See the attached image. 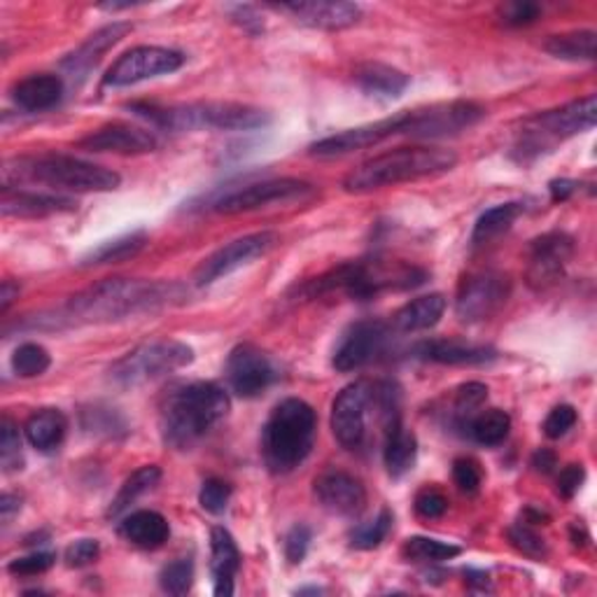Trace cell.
I'll list each match as a JSON object with an SVG mask.
<instances>
[{
    "instance_id": "cell-1",
    "label": "cell",
    "mask_w": 597,
    "mask_h": 597,
    "mask_svg": "<svg viewBox=\"0 0 597 597\" xmlns=\"http://www.w3.org/2000/svg\"><path fill=\"white\" fill-rule=\"evenodd\" d=\"M185 299V290L178 283H157L139 278H106L80 295L68 299L66 306L45 318L35 320V327L64 330L77 324H103L118 322L141 313L162 311Z\"/></svg>"
},
{
    "instance_id": "cell-2",
    "label": "cell",
    "mask_w": 597,
    "mask_h": 597,
    "mask_svg": "<svg viewBox=\"0 0 597 597\" xmlns=\"http://www.w3.org/2000/svg\"><path fill=\"white\" fill-rule=\"evenodd\" d=\"M231 401L218 383H187L166 395L162 434L170 449L187 451L229 416Z\"/></svg>"
},
{
    "instance_id": "cell-3",
    "label": "cell",
    "mask_w": 597,
    "mask_h": 597,
    "mask_svg": "<svg viewBox=\"0 0 597 597\" xmlns=\"http://www.w3.org/2000/svg\"><path fill=\"white\" fill-rule=\"evenodd\" d=\"M457 164V154L446 147H397L372 157L351 170L343 180L349 195H367L383 187H395L401 183H416L425 178L444 176Z\"/></svg>"
},
{
    "instance_id": "cell-4",
    "label": "cell",
    "mask_w": 597,
    "mask_h": 597,
    "mask_svg": "<svg viewBox=\"0 0 597 597\" xmlns=\"http://www.w3.org/2000/svg\"><path fill=\"white\" fill-rule=\"evenodd\" d=\"M318 418L311 403L290 397L268 416L262 430V455L268 472L290 474L311 455Z\"/></svg>"
},
{
    "instance_id": "cell-5",
    "label": "cell",
    "mask_w": 597,
    "mask_h": 597,
    "mask_svg": "<svg viewBox=\"0 0 597 597\" xmlns=\"http://www.w3.org/2000/svg\"><path fill=\"white\" fill-rule=\"evenodd\" d=\"M428 274L409 264H385V262H349L341 264L324 276L303 285L301 295L316 299L341 290L351 299L369 301L385 290H411L425 283Z\"/></svg>"
},
{
    "instance_id": "cell-6",
    "label": "cell",
    "mask_w": 597,
    "mask_h": 597,
    "mask_svg": "<svg viewBox=\"0 0 597 597\" xmlns=\"http://www.w3.org/2000/svg\"><path fill=\"white\" fill-rule=\"evenodd\" d=\"M129 110L166 131H191V129L253 131L272 122V114L266 110L231 101H208L189 106L133 103L129 106Z\"/></svg>"
},
{
    "instance_id": "cell-7",
    "label": "cell",
    "mask_w": 597,
    "mask_h": 597,
    "mask_svg": "<svg viewBox=\"0 0 597 597\" xmlns=\"http://www.w3.org/2000/svg\"><path fill=\"white\" fill-rule=\"evenodd\" d=\"M12 180H31L68 191H112L122 183L114 170L68 157V154H43V157L8 162L3 168V187H10Z\"/></svg>"
},
{
    "instance_id": "cell-8",
    "label": "cell",
    "mask_w": 597,
    "mask_h": 597,
    "mask_svg": "<svg viewBox=\"0 0 597 597\" xmlns=\"http://www.w3.org/2000/svg\"><path fill=\"white\" fill-rule=\"evenodd\" d=\"M597 120V99L595 93L584 96L579 101H572L563 108L539 112L534 118L523 122V129L518 131V141L513 145V157L526 164L542 154L551 152L557 143H563L572 136H579L584 131H590Z\"/></svg>"
},
{
    "instance_id": "cell-9",
    "label": "cell",
    "mask_w": 597,
    "mask_h": 597,
    "mask_svg": "<svg viewBox=\"0 0 597 597\" xmlns=\"http://www.w3.org/2000/svg\"><path fill=\"white\" fill-rule=\"evenodd\" d=\"M191 362H195V351L187 343L173 339L150 341L114 362L110 378L122 388H136V385L185 369Z\"/></svg>"
},
{
    "instance_id": "cell-10",
    "label": "cell",
    "mask_w": 597,
    "mask_h": 597,
    "mask_svg": "<svg viewBox=\"0 0 597 597\" xmlns=\"http://www.w3.org/2000/svg\"><path fill=\"white\" fill-rule=\"evenodd\" d=\"M486 118V110L472 101L436 103L422 110H409L399 136L409 139H446L476 126Z\"/></svg>"
},
{
    "instance_id": "cell-11",
    "label": "cell",
    "mask_w": 597,
    "mask_h": 597,
    "mask_svg": "<svg viewBox=\"0 0 597 597\" xmlns=\"http://www.w3.org/2000/svg\"><path fill=\"white\" fill-rule=\"evenodd\" d=\"M316 195V187L311 183H303L297 178H276V180H262L245 185L241 189L229 191L222 199L215 201V210L222 215H236L250 213L272 203H292L311 199Z\"/></svg>"
},
{
    "instance_id": "cell-12",
    "label": "cell",
    "mask_w": 597,
    "mask_h": 597,
    "mask_svg": "<svg viewBox=\"0 0 597 597\" xmlns=\"http://www.w3.org/2000/svg\"><path fill=\"white\" fill-rule=\"evenodd\" d=\"M511 280L499 272L472 274L457 287L455 313L462 322H480L493 318L507 303Z\"/></svg>"
},
{
    "instance_id": "cell-13",
    "label": "cell",
    "mask_w": 597,
    "mask_h": 597,
    "mask_svg": "<svg viewBox=\"0 0 597 597\" xmlns=\"http://www.w3.org/2000/svg\"><path fill=\"white\" fill-rule=\"evenodd\" d=\"M185 66V54L168 49V47H154L143 45L124 52L118 62H114L103 77V85L108 87H131L152 77L176 73Z\"/></svg>"
},
{
    "instance_id": "cell-14",
    "label": "cell",
    "mask_w": 597,
    "mask_h": 597,
    "mask_svg": "<svg viewBox=\"0 0 597 597\" xmlns=\"http://www.w3.org/2000/svg\"><path fill=\"white\" fill-rule=\"evenodd\" d=\"M278 245V234L274 231H259V234H250L243 239L231 241L229 245L220 247L218 253L206 257L195 274V283L199 287L213 285L215 280L239 272V268L255 262L257 257H264L266 253Z\"/></svg>"
},
{
    "instance_id": "cell-15",
    "label": "cell",
    "mask_w": 597,
    "mask_h": 597,
    "mask_svg": "<svg viewBox=\"0 0 597 597\" xmlns=\"http://www.w3.org/2000/svg\"><path fill=\"white\" fill-rule=\"evenodd\" d=\"M372 407V383L355 380L332 403V432L345 451L362 449L367 439V411Z\"/></svg>"
},
{
    "instance_id": "cell-16",
    "label": "cell",
    "mask_w": 597,
    "mask_h": 597,
    "mask_svg": "<svg viewBox=\"0 0 597 597\" xmlns=\"http://www.w3.org/2000/svg\"><path fill=\"white\" fill-rule=\"evenodd\" d=\"M393 327L383 320H362L355 322L349 332H345L334 351V369L341 374H349L355 369L367 367L385 349H388Z\"/></svg>"
},
{
    "instance_id": "cell-17",
    "label": "cell",
    "mask_w": 597,
    "mask_h": 597,
    "mask_svg": "<svg viewBox=\"0 0 597 597\" xmlns=\"http://www.w3.org/2000/svg\"><path fill=\"white\" fill-rule=\"evenodd\" d=\"M224 376L231 393L243 399H253L272 388L274 380L278 378V372L274 362L268 360V355L259 351L257 345L243 343L229 353Z\"/></svg>"
},
{
    "instance_id": "cell-18",
    "label": "cell",
    "mask_w": 597,
    "mask_h": 597,
    "mask_svg": "<svg viewBox=\"0 0 597 597\" xmlns=\"http://www.w3.org/2000/svg\"><path fill=\"white\" fill-rule=\"evenodd\" d=\"M403 120H407V112L393 114V118H385L380 122L372 124H362L355 129H345L341 133H334V136H327L318 143L308 147V154L318 159H334V157H345V154H353L357 150H367L385 139L399 136Z\"/></svg>"
},
{
    "instance_id": "cell-19",
    "label": "cell",
    "mask_w": 597,
    "mask_h": 597,
    "mask_svg": "<svg viewBox=\"0 0 597 597\" xmlns=\"http://www.w3.org/2000/svg\"><path fill=\"white\" fill-rule=\"evenodd\" d=\"M574 253V241L561 231L544 234L542 239L532 241L530 247V268L528 283L534 290H546L557 278L563 276L565 264Z\"/></svg>"
},
{
    "instance_id": "cell-20",
    "label": "cell",
    "mask_w": 597,
    "mask_h": 597,
    "mask_svg": "<svg viewBox=\"0 0 597 597\" xmlns=\"http://www.w3.org/2000/svg\"><path fill=\"white\" fill-rule=\"evenodd\" d=\"M274 8L292 14L303 26L322 29V31L351 29L362 19L360 5L341 3V0H303V3H283Z\"/></svg>"
},
{
    "instance_id": "cell-21",
    "label": "cell",
    "mask_w": 597,
    "mask_h": 597,
    "mask_svg": "<svg viewBox=\"0 0 597 597\" xmlns=\"http://www.w3.org/2000/svg\"><path fill=\"white\" fill-rule=\"evenodd\" d=\"M157 145L159 141L152 131L122 122L96 129L77 143V147L87 152H112V154H147L157 150Z\"/></svg>"
},
{
    "instance_id": "cell-22",
    "label": "cell",
    "mask_w": 597,
    "mask_h": 597,
    "mask_svg": "<svg viewBox=\"0 0 597 597\" xmlns=\"http://www.w3.org/2000/svg\"><path fill=\"white\" fill-rule=\"evenodd\" d=\"M316 497L322 509L334 516H360L367 505V490L351 474L332 469L316 480Z\"/></svg>"
},
{
    "instance_id": "cell-23",
    "label": "cell",
    "mask_w": 597,
    "mask_h": 597,
    "mask_svg": "<svg viewBox=\"0 0 597 597\" xmlns=\"http://www.w3.org/2000/svg\"><path fill=\"white\" fill-rule=\"evenodd\" d=\"M0 210L5 218H49L73 213L77 210V201L62 195H41V191L24 189H3V201Z\"/></svg>"
},
{
    "instance_id": "cell-24",
    "label": "cell",
    "mask_w": 597,
    "mask_h": 597,
    "mask_svg": "<svg viewBox=\"0 0 597 597\" xmlns=\"http://www.w3.org/2000/svg\"><path fill=\"white\" fill-rule=\"evenodd\" d=\"M413 357L434 364H451V367H478L497 360V353L486 345H474L465 341H422L413 349Z\"/></svg>"
},
{
    "instance_id": "cell-25",
    "label": "cell",
    "mask_w": 597,
    "mask_h": 597,
    "mask_svg": "<svg viewBox=\"0 0 597 597\" xmlns=\"http://www.w3.org/2000/svg\"><path fill=\"white\" fill-rule=\"evenodd\" d=\"M241 570V551L224 528H213L210 532V572H213L215 595H234V576Z\"/></svg>"
},
{
    "instance_id": "cell-26",
    "label": "cell",
    "mask_w": 597,
    "mask_h": 597,
    "mask_svg": "<svg viewBox=\"0 0 597 597\" xmlns=\"http://www.w3.org/2000/svg\"><path fill=\"white\" fill-rule=\"evenodd\" d=\"M64 96V80L59 75H31L26 80L16 82L12 89L14 103L26 112H45L59 106Z\"/></svg>"
},
{
    "instance_id": "cell-27",
    "label": "cell",
    "mask_w": 597,
    "mask_h": 597,
    "mask_svg": "<svg viewBox=\"0 0 597 597\" xmlns=\"http://www.w3.org/2000/svg\"><path fill=\"white\" fill-rule=\"evenodd\" d=\"M355 85L374 99H399L411 85L409 75L401 73L388 64L369 62L355 68Z\"/></svg>"
},
{
    "instance_id": "cell-28",
    "label": "cell",
    "mask_w": 597,
    "mask_h": 597,
    "mask_svg": "<svg viewBox=\"0 0 597 597\" xmlns=\"http://www.w3.org/2000/svg\"><path fill=\"white\" fill-rule=\"evenodd\" d=\"M133 26L126 24V22H114L101 31H96L93 35H89V41L80 47V49H75L68 59H64V68L70 73V75H77V77H82L85 73L91 70V66L99 64L101 56L112 47V45H118L122 37L131 31Z\"/></svg>"
},
{
    "instance_id": "cell-29",
    "label": "cell",
    "mask_w": 597,
    "mask_h": 597,
    "mask_svg": "<svg viewBox=\"0 0 597 597\" xmlns=\"http://www.w3.org/2000/svg\"><path fill=\"white\" fill-rule=\"evenodd\" d=\"M444 311H446L444 295H425L409 301L407 306H401L395 313L390 327L401 334L425 332L432 330V327L441 320V316H444Z\"/></svg>"
},
{
    "instance_id": "cell-30",
    "label": "cell",
    "mask_w": 597,
    "mask_h": 597,
    "mask_svg": "<svg viewBox=\"0 0 597 597\" xmlns=\"http://www.w3.org/2000/svg\"><path fill=\"white\" fill-rule=\"evenodd\" d=\"M120 534L133 546L152 551L168 542L170 528L162 513L143 509V511H133L124 518V521L120 523Z\"/></svg>"
},
{
    "instance_id": "cell-31",
    "label": "cell",
    "mask_w": 597,
    "mask_h": 597,
    "mask_svg": "<svg viewBox=\"0 0 597 597\" xmlns=\"http://www.w3.org/2000/svg\"><path fill=\"white\" fill-rule=\"evenodd\" d=\"M418 457V439L413 432L401 425V420L393 422V425L385 430V449H383V460H385V469L393 478H401L403 474H409L416 465Z\"/></svg>"
},
{
    "instance_id": "cell-32",
    "label": "cell",
    "mask_w": 597,
    "mask_h": 597,
    "mask_svg": "<svg viewBox=\"0 0 597 597\" xmlns=\"http://www.w3.org/2000/svg\"><path fill=\"white\" fill-rule=\"evenodd\" d=\"M66 432H68V418L59 409L37 411L26 420V425H24L29 444L43 453L59 449L62 441L66 439Z\"/></svg>"
},
{
    "instance_id": "cell-33",
    "label": "cell",
    "mask_w": 597,
    "mask_h": 597,
    "mask_svg": "<svg viewBox=\"0 0 597 597\" xmlns=\"http://www.w3.org/2000/svg\"><path fill=\"white\" fill-rule=\"evenodd\" d=\"M509 432H511V418L502 409L480 411L467 422V428H465V434H469L472 441H476V444L486 449L505 444Z\"/></svg>"
},
{
    "instance_id": "cell-34",
    "label": "cell",
    "mask_w": 597,
    "mask_h": 597,
    "mask_svg": "<svg viewBox=\"0 0 597 597\" xmlns=\"http://www.w3.org/2000/svg\"><path fill=\"white\" fill-rule=\"evenodd\" d=\"M595 31H570L551 35L544 43V52L563 62H593L595 59Z\"/></svg>"
},
{
    "instance_id": "cell-35",
    "label": "cell",
    "mask_w": 597,
    "mask_h": 597,
    "mask_svg": "<svg viewBox=\"0 0 597 597\" xmlns=\"http://www.w3.org/2000/svg\"><path fill=\"white\" fill-rule=\"evenodd\" d=\"M523 213V203H499L490 210H486L484 215H480L474 224V231H472V243L474 245H484V243H490L493 239L502 236L505 231L511 229V224L521 218Z\"/></svg>"
},
{
    "instance_id": "cell-36",
    "label": "cell",
    "mask_w": 597,
    "mask_h": 597,
    "mask_svg": "<svg viewBox=\"0 0 597 597\" xmlns=\"http://www.w3.org/2000/svg\"><path fill=\"white\" fill-rule=\"evenodd\" d=\"M162 478V469L157 465H145L141 469L133 472L126 480L124 486L120 488V493L114 495V499L108 507V518H118L122 516L133 502H136L139 497H143L145 493H150L154 486L159 484Z\"/></svg>"
},
{
    "instance_id": "cell-37",
    "label": "cell",
    "mask_w": 597,
    "mask_h": 597,
    "mask_svg": "<svg viewBox=\"0 0 597 597\" xmlns=\"http://www.w3.org/2000/svg\"><path fill=\"white\" fill-rule=\"evenodd\" d=\"M145 231H133V234H126L122 239H114L103 243L101 247L91 250V253L82 259V266H101V264H120L131 257H136L141 250L145 247Z\"/></svg>"
},
{
    "instance_id": "cell-38",
    "label": "cell",
    "mask_w": 597,
    "mask_h": 597,
    "mask_svg": "<svg viewBox=\"0 0 597 597\" xmlns=\"http://www.w3.org/2000/svg\"><path fill=\"white\" fill-rule=\"evenodd\" d=\"M460 553H462L460 546L439 542V539H430V537H411L403 542V549H401V555L413 563H444V561H453V557H457Z\"/></svg>"
},
{
    "instance_id": "cell-39",
    "label": "cell",
    "mask_w": 597,
    "mask_h": 597,
    "mask_svg": "<svg viewBox=\"0 0 597 597\" xmlns=\"http://www.w3.org/2000/svg\"><path fill=\"white\" fill-rule=\"evenodd\" d=\"M52 364L49 353L41 343H22L12 355V372L19 378H35L43 376Z\"/></svg>"
},
{
    "instance_id": "cell-40",
    "label": "cell",
    "mask_w": 597,
    "mask_h": 597,
    "mask_svg": "<svg viewBox=\"0 0 597 597\" xmlns=\"http://www.w3.org/2000/svg\"><path fill=\"white\" fill-rule=\"evenodd\" d=\"M488 399V388L484 383H465V385H460L457 393H455V425L460 430H465L467 428V422L476 416V411L484 407V401Z\"/></svg>"
},
{
    "instance_id": "cell-41",
    "label": "cell",
    "mask_w": 597,
    "mask_h": 597,
    "mask_svg": "<svg viewBox=\"0 0 597 597\" xmlns=\"http://www.w3.org/2000/svg\"><path fill=\"white\" fill-rule=\"evenodd\" d=\"M393 521H395L393 511H390V509H383V511L374 518V521L360 526V528L351 534V544H353L355 549H362V551L378 549V546L385 542V537L390 534Z\"/></svg>"
},
{
    "instance_id": "cell-42",
    "label": "cell",
    "mask_w": 597,
    "mask_h": 597,
    "mask_svg": "<svg viewBox=\"0 0 597 597\" xmlns=\"http://www.w3.org/2000/svg\"><path fill=\"white\" fill-rule=\"evenodd\" d=\"M191 584H195V563L189 557L173 561L159 574V586L168 595H185L189 593Z\"/></svg>"
},
{
    "instance_id": "cell-43",
    "label": "cell",
    "mask_w": 597,
    "mask_h": 597,
    "mask_svg": "<svg viewBox=\"0 0 597 597\" xmlns=\"http://www.w3.org/2000/svg\"><path fill=\"white\" fill-rule=\"evenodd\" d=\"M0 462L5 472L22 469V436L10 418L0 422Z\"/></svg>"
},
{
    "instance_id": "cell-44",
    "label": "cell",
    "mask_w": 597,
    "mask_h": 597,
    "mask_svg": "<svg viewBox=\"0 0 597 597\" xmlns=\"http://www.w3.org/2000/svg\"><path fill=\"white\" fill-rule=\"evenodd\" d=\"M507 534H509V542L513 544V549H518L523 555L534 557V561H544L546 557V553H549L546 542L528 526V521L511 526Z\"/></svg>"
},
{
    "instance_id": "cell-45",
    "label": "cell",
    "mask_w": 597,
    "mask_h": 597,
    "mask_svg": "<svg viewBox=\"0 0 597 597\" xmlns=\"http://www.w3.org/2000/svg\"><path fill=\"white\" fill-rule=\"evenodd\" d=\"M85 430L96 432V434H106V436H114V434H124L126 425L124 418L114 411V409H101L93 407L89 411H85Z\"/></svg>"
},
{
    "instance_id": "cell-46",
    "label": "cell",
    "mask_w": 597,
    "mask_h": 597,
    "mask_svg": "<svg viewBox=\"0 0 597 597\" xmlns=\"http://www.w3.org/2000/svg\"><path fill=\"white\" fill-rule=\"evenodd\" d=\"M231 499V486L222 478H208L203 480L201 493H199V505L203 511L220 516L226 511Z\"/></svg>"
},
{
    "instance_id": "cell-47",
    "label": "cell",
    "mask_w": 597,
    "mask_h": 597,
    "mask_svg": "<svg viewBox=\"0 0 597 597\" xmlns=\"http://www.w3.org/2000/svg\"><path fill=\"white\" fill-rule=\"evenodd\" d=\"M413 509H416L418 518H422V521H436V518H441L449 511V497L439 488L428 486L416 495Z\"/></svg>"
},
{
    "instance_id": "cell-48",
    "label": "cell",
    "mask_w": 597,
    "mask_h": 597,
    "mask_svg": "<svg viewBox=\"0 0 597 597\" xmlns=\"http://www.w3.org/2000/svg\"><path fill=\"white\" fill-rule=\"evenodd\" d=\"M539 14H542V8L537 3H530V0H511V3L499 5V19L513 29L534 24Z\"/></svg>"
},
{
    "instance_id": "cell-49",
    "label": "cell",
    "mask_w": 597,
    "mask_h": 597,
    "mask_svg": "<svg viewBox=\"0 0 597 597\" xmlns=\"http://www.w3.org/2000/svg\"><path fill=\"white\" fill-rule=\"evenodd\" d=\"M453 478H455V486L462 493L474 495L480 488V480H484V474H480V467H478L476 460L460 457V460L453 462Z\"/></svg>"
},
{
    "instance_id": "cell-50",
    "label": "cell",
    "mask_w": 597,
    "mask_h": 597,
    "mask_svg": "<svg viewBox=\"0 0 597 597\" xmlns=\"http://www.w3.org/2000/svg\"><path fill=\"white\" fill-rule=\"evenodd\" d=\"M56 561L54 553H47V551H35L26 557H16V561H12L8 565V572L14 574V576H37V574H45Z\"/></svg>"
},
{
    "instance_id": "cell-51",
    "label": "cell",
    "mask_w": 597,
    "mask_h": 597,
    "mask_svg": "<svg viewBox=\"0 0 597 597\" xmlns=\"http://www.w3.org/2000/svg\"><path fill=\"white\" fill-rule=\"evenodd\" d=\"M576 425V411L570 403H561V407H555L546 420H544V434L549 439H563L572 428Z\"/></svg>"
},
{
    "instance_id": "cell-52",
    "label": "cell",
    "mask_w": 597,
    "mask_h": 597,
    "mask_svg": "<svg viewBox=\"0 0 597 597\" xmlns=\"http://www.w3.org/2000/svg\"><path fill=\"white\" fill-rule=\"evenodd\" d=\"M311 528H306V526H295L290 532H287L285 537V555H287V561H290L292 565H299L306 553H308V546H311Z\"/></svg>"
},
{
    "instance_id": "cell-53",
    "label": "cell",
    "mask_w": 597,
    "mask_h": 597,
    "mask_svg": "<svg viewBox=\"0 0 597 597\" xmlns=\"http://www.w3.org/2000/svg\"><path fill=\"white\" fill-rule=\"evenodd\" d=\"M99 553H101V546L96 539H80V542H75L66 549L64 557L68 567H85L93 563L96 557H99Z\"/></svg>"
},
{
    "instance_id": "cell-54",
    "label": "cell",
    "mask_w": 597,
    "mask_h": 597,
    "mask_svg": "<svg viewBox=\"0 0 597 597\" xmlns=\"http://www.w3.org/2000/svg\"><path fill=\"white\" fill-rule=\"evenodd\" d=\"M586 480V469L584 465H567L561 474H557V493H561L565 499H572Z\"/></svg>"
},
{
    "instance_id": "cell-55",
    "label": "cell",
    "mask_w": 597,
    "mask_h": 597,
    "mask_svg": "<svg viewBox=\"0 0 597 597\" xmlns=\"http://www.w3.org/2000/svg\"><path fill=\"white\" fill-rule=\"evenodd\" d=\"M229 12H231V19H234L236 24H241L250 35H259L264 31V22H262V16L255 12V8L236 5V8H229Z\"/></svg>"
},
{
    "instance_id": "cell-56",
    "label": "cell",
    "mask_w": 597,
    "mask_h": 597,
    "mask_svg": "<svg viewBox=\"0 0 597 597\" xmlns=\"http://www.w3.org/2000/svg\"><path fill=\"white\" fill-rule=\"evenodd\" d=\"M532 467H534L537 472H542V474H551V472L557 467V457H555L553 451L542 449V451H537V453L532 455Z\"/></svg>"
},
{
    "instance_id": "cell-57",
    "label": "cell",
    "mask_w": 597,
    "mask_h": 597,
    "mask_svg": "<svg viewBox=\"0 0 597 597\" xmlns=\"http://www.w3.org/2000/svg\"><path fill=\"white\" fill-rule=\"evenodd\" d=\"M576 187H579V183H574V180H553L551 185H549V189H551V199L557 203V201H567L572 195H574V191H576Z\"/></svg>"
},
{
    "instance_id": "cell-58",
    "label": "cell",
    "mask_w": 597,
    "mask_h": 597,
    "mask_svg": "<svg viewBox=\"0 0 597 597\" xmlns=\"http://www.w3.org/2000/svg\"><path fill=\"white\" fill-rule=\"evenodd\" d=\"M22 509V499H19L16 495H10L5 493L3 499H0V513H3V523H10V518Z\"/></svg>"
},
{
    "instance_id": "cell-59",
    "label": "cell",
    "mask_w": 597,
    "mask_h": 597,
    "mask_svg": "<svg viewBox=\"0 0 597 597\" xmlns=\"http://www.w3.org/2000/svg\"><path fill=\"white\" fill-rule=\"evenodd\" d=\"M19 297V285L12 280H5L3 287H0V313H8L10 303Z\"/></svg>"
},
{
    "instance_id": "cell-60",
    "label": "cell",
    "mask_w": 597,
    "mask_h": 597,
    "mask_svg": "<svg viewBox=\"0 0 597 597\" xmlns=\"http://www.w3.org/2000/svg\"><path fill=\"white\" fill-rule=\"evenodd\" d=\"M299 593H301V595H303V593H322V588H301Z\"/></svg>"
}]
</instances>
